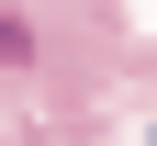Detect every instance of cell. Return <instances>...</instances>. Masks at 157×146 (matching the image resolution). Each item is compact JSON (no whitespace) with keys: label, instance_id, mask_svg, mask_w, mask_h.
Returning a JSON list of instances; mask_svg holds the SVG:
<instances>
[{"label":"cell","instance_id":"cell-1","mask_svg":"<svg viewBox=\"0 0 157 146\" xmlns=\"http://www.w3.org/2000/svg\"><path fill=\"white\" fill-rule=\"evenodd\" d=\"M0 56H23V34H11V23H0Z\"/></svg>","mask_w":157,"mask_h":146}]
</instances>
